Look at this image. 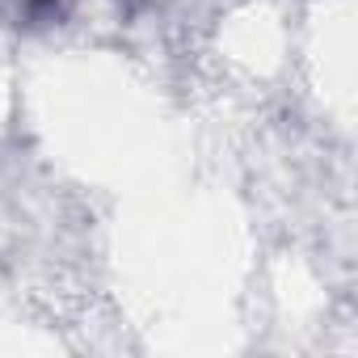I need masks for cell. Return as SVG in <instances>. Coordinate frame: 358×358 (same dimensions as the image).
I'll list each match as a JSON object with an SVG mask.
<instances>
[{"instance_id":"1","label":"cell","mask_w":358,"mask_h":358,"mask_svg":"<svg viewBox=\"0 0 358 358\" xmlns=\"http://www.w3.org/2000/svg\"><path fill=\"white\" fill-rule=\"evenodd\" d=\"M72 9V0H22V17L30 26H51V22H64Z\"/></svg>"}]
</instances>
